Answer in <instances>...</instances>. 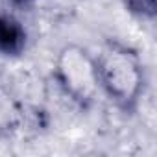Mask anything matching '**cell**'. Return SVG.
Masks as SVG:
<instances>
[{
    "label": "cell",
    "mask_w": 157,
    "mask_h": 157,
    "mask_svg": "<svg viewBox=\"0 0 157 157\" xmlns=\"http://www.w3.org/2000/svg\"><path fill=\"white\" fill-rule=\"evenodd\" d=\"M124 4L129 13H133L140 19H153L157 13L155 0H124Z\"/></svg>",
    "instance_id": "obj_4"
},
{
    "label": "cell",
    "mask_w": 157,
    "mask_h": 157,
    "mask_svg": "<svg viewBox=\"0 0 157 157\" xmlns=\"http://www.w3.org/2000/svg\"><path fill=\"white\" fill-rule=\"evenodd\" d=\"M57 72L67 93H70L80 102L93 100L96 89L100 87L96 63L82 48L76 46L65 48L59 56Z\"/></svg>",
    "instance_id": "obj_2"
},
{
    "label": "cell",
    "mask_w": 157,
    "mask_h": 157,
    "mask_svg": "<svg viewBox=\"0 0 157 157\" xmlns=\"http://www.w3.org/2000/svg\"><path fill=\"white\" fill-rule=\"evenodd\" d=\"M96 72L100 87L124 109H129L142 89V68L126 48L109 46L96 61Z\"/></svg>",
    "instance_id": "obj_1"
},
{
    "label": "cell",
    "mask_w": 157,
    "mask_h": 157,
    "mask_svg": "<svg viewBox=\"0 0 157 157\" xmlns=\"http://www.w3.org/2000/svg\"><path fill=\"white\" fill-rule=\"evenodd\" d=\"M19 2H24V0H19Z\"/></svg>",
    "instance_id": "obj_5"
},
{
    "label": "cell",
    "mask_w": 157,
    "mask_h": 157,
    "mask_svg": "<svg viewBox=\"0 0 157 157\" xmlns=\"http://www.w3.org/2000/svg\"><path fill=\"white\" fill-rule=\"evenodd\" d=\"M26 44L24 28L8 15H0V52L8 56H17Z\"/></svg>",
    "instance_id": "obj_3"
}]
</instances>
